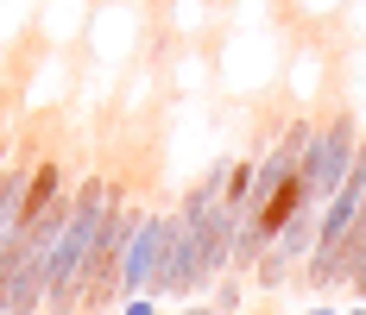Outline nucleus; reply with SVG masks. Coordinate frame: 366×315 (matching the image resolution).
Listing matches in <instances>:
<instances>
[{
  "instance_id": "nucleus-1",
  "label": "nucleus",
  "mask_w": 366,
  "mask_h": 315,
  "mask_svg": "<svg viewBox=\"0 0 366 315\" xmlns=\"http://www.w3.org/2000/svg\"><path fill=\"white\" fill-rule=\"evenodd\" d=\"M108 196H114V176H82L70 189V221L57 227V240L44 252V315H82V271H89Z\"/></svg>"
},
{
  "instance_id": "nucleus-2",
  "label": "nucleus",
  "mask_w": 366,
  "mask_h": 315,
  "mask_svg": "<svg viewBox=\"0 0 366 315\" xmlns=\"http://www.w3.org/2000/svg\"><path fill=\"white\" fill-rule=\"evenodd\" d=\"M133 196H127V183H114L108 196V214H102V227H95V252H89V271H82V315H102L120 303V252H127V234H133Z\"/></svg>"
},
{
  "instance_id": "nucleus-3",
  "label": "nucleus",
  "mask_w": 366,
  "mask_h": 315,
  "mask_svg": "<svg viewBox=\"0 0 366 315\" xmlns=\"http://www.w3.org/2000/svg\"><path fill=\"white\" fill-rule=\"evenodd\" d=\"M360 139H366V133H360V114H347V107L310 126V145H303V158H297V183H303L310 202H329V196H335V183L347 176Z\"/></svg>"
},
{
  "instance_id": "nucleus-4",
  "label": "nucleus",
  "mask_w": 366,
  "mask_h": 315,
  "mask_svg": "<svg viewBox=\"0 0 366 315\" xmlns=\"http://www.w3.org/2000/svg\"><path fill=\"white\" fill-rule=\"evenodd\" d=\"M291 259H278V252H272V246H265V252H259L253 259V290H265V296H272V290H285V284H291Z\"/></svg>"
},
{
  "instance_id": "nucleus-5",
  "label": "nucleus",
  "mask_w": 366,
  "mask_h": 315,
  "mask_svg": "<svg viewBox=\"0 0 366 315\" xmlns=\"http://www.w3.org/2000/svg\"><path fill=\"white\" fill-rule=\"evenodd\" d=\"M120 315H164V309H158L152 290H133V296H120Z\"/></svg>"
},
{
  "instance_id": "nucleus-6",
  "label": "nucleus",
  "mask_w": 366,
  "mask_h": 315,
  "mask_svg": "<svg viewBox=\"0 0 366 315\" xmlns=\"http://www.w3.org/2000/svg\"><path fill=\"white\" fill-rule=\"evenodd\" d=\"M240 296H247L240 284H234V278H221V290H215V309H221V315H240Z\"/></svg>"
},
{
  "instance_id": "nucleus-7",
  "label": "nucleus",
  "mask_w": 366,
  "mask_h": 315,
  "mask_svg": "<svg viewBox=\"0 0 366 315\" xmlns=\"http://www.w3.org/2000/svg\"><path fill=\"white\" fill-rule=\"evenodd\" d=\"M164 315H221L215 303H183V309H164Z\"/></svg>"
},
{
  "instance_id": "nucleus-8",
  "label": "nucleus",
  "mask_w": 366,
  "mask_h": 315,
  "mask_svg": "<svg viewBox=\"0 0 366 315\" xmlns=\"http://www.w3.org/2000/svg\"><path fill=\"white\" fill-rule=\"evenodd\" d=\"M310 315H341V309H329V303H316V309H310Z\"/></svg>"
},
{
  "instance_id": "nucleus-9",
  "label": "nucleus",
  "mask_w": 366,
  "mask_h": 315,
  "mask_svg": "<svg viewBox=\"0 0 366 315\" xmlns=\"http://www.w3.org/2000/svg\"><path fill=\"white\" fill-rule=\"evenodd\" d=\"M0 164H6V139H0Z\"/></svg>"
},
{
  "instance_id": "nucleus-10",
  "label": "nucleus",
  "mask_w": 366,
  "mask_h": 315,
  "mask_svg": "<svg viewBox=\"0 0 366 315\" xmlns=\"http://www.w3.org/2000/svg\"><path fill=\"white\" fill-rule=\"evenodd\" d=\"M347 315H366V309H347Z\"/></svg>"
}]
</instances>
